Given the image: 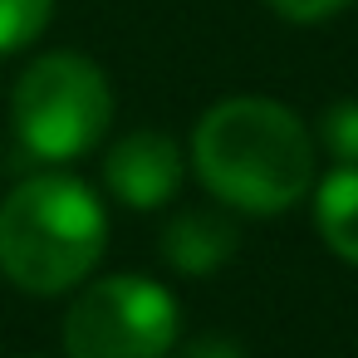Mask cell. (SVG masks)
<instances>
[{"instance_id": "cell-3", "label": "cell", "mask_w": 358, "mask_h": 358, "mask_svg": "<svg viewBox=\"0 0 358 358\" xmlns=\"http://www.w3.org/2000/svg\"><path fill=\"white\" fill-rule=\"evenodd\" d=\"M10 123L30 157L74 162L94 152L113 128V89L108 74L74 50H50L30 59L10 94Z\"/></svg>"}, {"instance_id": "cell-7", "label": "cell", "mask_w": 358, "mask_h": 358, "mask_svg": "<svg viewBox=\"0 0 358 358\" xmlns=\"http://www.w3.org/2000/svg\"><path fill=\"white\" fill-rule=\"evenodd\" d=\"M314 226L343 265H358V167H334L314 182Z\"/></svg>"}, {"instance_id": "cell-12", "label": "cell", "mask_w": 358, "mask_h": 358, "mask_svg": "<svg viewBox=\"0 0 358 358\" xmlns=\"http://www.w3.org/2000/svg\"><path fill=\"white\" fill-rule=\"evenodd\" d=\"M25 358H35V353H25Z\"/></svg>"}, {"instance_id": "cell-10", "label": "cell", "mask_w": 358, "mask_h": 358, "mask_svg": "<svg viewBox=\"0 0 358 358\" xmlns=\"http://www.w3.org/2000/svg\"><path fill=\"white\" fill-rule=\"evenodd\" d=\"M265 6L289 25H314V20H329V15L348 10L353 0H265Z\"/></svg>"}, {"instance_id": "cell-9", "label": "cell", "mask_w": 358, "mask_h": 358, "mask_svg": "<svg viewBox=\"0 0 358 358\" xmlns=\"http://www.w3.org/2000/svg\"><path fill=\"white\" fill-rule=\"evenodd\" d=\"M319 148L334 157V167H358V103L338 99L319 118Z\"/></svg>"}, {"instance_id": "cell-11", "label": "cell", "mask_w": 358, "mask_h": 358, "mask_svg": "<svg viewBox=\"0 0 358 358\" xmlns=\"http://www.w3.org/2000/svg\"><path fill=\"white\" fill-rule=\"evenodd\" d=\"M182 358H245V348L236 338H226V334H196L182 348Z\"/></svg>"}, {"instance_id": "cell-4", "label": "cell", "mask_w": 358, "mask_h": 358, "mask_svg": "<svg viewBox=\"0 0 358 358\" xmlns=\"http://www.w3.org/2000/svg\"><path fill=\"white\" fill-rule=\"evenodd\" d=\"M59 338L64 358H167L182 338V309L152 275H99L79 285Z\"/></svg>"}, {"instance_id": "cell-5", "label": "cell", "mask_w": 358, "mask_h": 358, "mask_svg": "<svg viewBox=\"0 0 358 358\" xmlns=\"http://www.w3.org/2000/svg\"><path fill=\"white\" fill-rule=\"evenodd\" d=\"M182 182H187V152L167 133L138 128V133H123L103 152V187L128 211H157L177 201Z\"/></svg>"}, {"instance_id": "cell-2", "label": "cell", "mask_w": 358, "mask_h": 358, "mask_svg": "<svg viewBox=\"0 0 358 358\" xmlns=\"http://www.w3.org/2000/svg\"><path fill=\"white\" fill-rule=\"evenodd\" d=\"M108 250V206L74 172H35L0 196V275L25 294H69Z\"/></svg>"}, {"instance_id": "cell-6", "label": "cell", "mask_w": 358, "mask_h": 358, "mask_svg": "<svg viewBox=\"0 0 358 358\" xmlns=\"http://www.w3.org/2000/svg\"><path fill=\"white\" fill-rule=\"evenodd\" d=\"M236 255V226L216 211H182L162 231V260L177 275L206 280Z\"/></svg>"}, {"instance_id": "cell-8", "label": "cell", "mask_w": 358, "mask_h": 358, "mask_svg": "<svg viewBox=\"0 0 358 358\" xmlns=\"http://www.w3.org/2000/svg\"><path fill=\"white\" fill-rule=\"evenodd\" d=\"M55 15V0H0V55L30 50Z\"/></svg>"}, {"instance_id": "cell-1", "label": "cell", "mask_w": 358, "mask_h": 358, "mask_svg": "<svg viewBox=\"0 0 358 358\" xmlns=\"http://www.w3.org/2000/svg\"><path fill=\"white\" fill-rule=\"evenodd\" d=\"M192 167L201 187L245 216H280L314 192V133L289 103L241 94L211 103L192 128Z\"/></svg>"}]
</instances>
